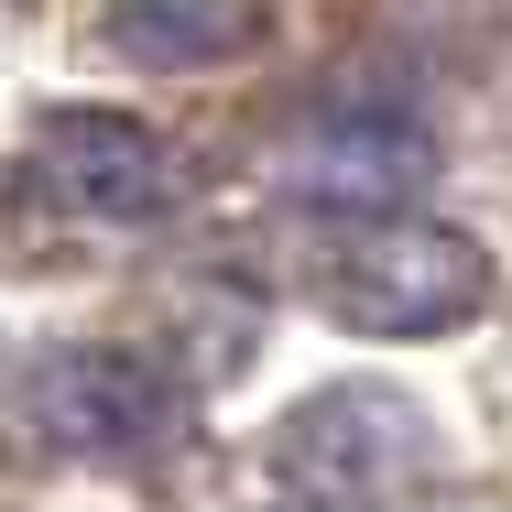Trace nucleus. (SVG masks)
<instances>
[{
  "mask_svg": "<svg viewBox=\"0 0 512 512\" xmlns=\"http://www.w3.org/2000/svg\"><path fill=\"white\" fill-rule=\"evenodd\" d=\"M316 316L349 338H447L491 306V251L447 218H393L371 207L360 229H338L316 251Z\"/></svg>",
  "mask_w": 512,
  "mask_h": 512,
  "instance_id": "1",
  "label": "nucleus"
},
{
  "mask_svg": "<svg viewBox=\"0 0 512 512\" xmlns=\"http://www.w3.org/2000/svg\"><path fill=\"white\" fill-rule=\"evenodd\" d=\"M99 33L153 77H197V66H240L273 33V0H99Z\"/></svg>",
  "mask_w": 512,
  "mask_h": 512,
  "instance_id": "5",
  "label": "nucleus"
},
{
  "mask_svg": "<svg viewBox=\"0 0 512 512\" xmlns=\"http://www.w3.org/2000/svg\"><path fill=\"white\" fill-rule=\"evenodd\" d=\"M425 175V131L404 120H327L316 142H295V197L316 207H393Z\"/></svg>",
  "mask_w": 512,
  "mask_h": 512,
  "instance_id": "6",
  "label": "nucleus"
},
{
  "mask_svg": "<svg viewBox=\"0 0 512 512\" xmlns=\"http://www.w3.org/2000/svg\"><path fill=\"white\" fill-rule=\"evenodd\" d=\"M33 186L55 207H77V218L142 229V218L175 207L186 164H175V142H164L153 120H131V109H44V131H33Z\"/></svg>",
  "mask_w": 512,
  "mask_h": 512,
  "instance_id": "4",
  "label": "nucleus"
},
{
  "mask_svg": "<svg viewBox=\"0 0 512 512\" xmlns=\"http://www.w3.org/2000/svg\"><path fill=\"white\" fill-rule=\"evenodd\" d=\"M22 425L55 447V458H164V447H186V382L164 371V360H142V349H44L33 360V382H22Z\"/></svg>",
  "mask_w": 512,
  "mask_h": 512,
  "instance_id": "3",
  "label": "nucleus"
},
{
  "mask_svg": "<svg viewBox=\"0 0 512 512\" xmlns=\"http://www.w3.org/2000/svg\"><path fill=\"white\" fill-rule=\"evenodd\" d=\"M273 480L295 502H404L436 480V425L393 382H327L273 425Z\"/></svg>",
  "mask_w": 512,
  "mask_h": 512,
  "instance_id": "2",
  "label": "nucleus"
}]
</instances>
